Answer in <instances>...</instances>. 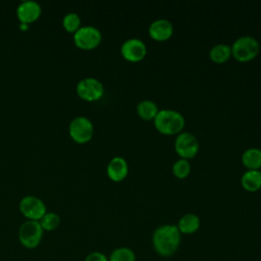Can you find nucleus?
I'll return each instance as SVG.
<instances>
[{"instance_id": "f3484780", "label": "nucleus", "mask_w": 261, "mask_h": 261, "mask_svg": "<svg viewBox=\"0 0 261 261\" xmlns=\"http://www.w3.org/2000/svg\"><path fill=\"white\" fill-rule=\"evenodd\" d=\"M137 111H138V114L140 115V117H142L143 119H146V120H150V119L155 118V116L159 110L154 101L145 99V100H142L139 102V104L137 105Z\"/></svg>"}, {"instance_id": "7ed1b4c3", "label": "nucleus", "mask_w": 261, "mask_h": 261, "mask_svg": "<svg viewBox=\"0 0 261 261\" xmlns=\"http://www.w3.org/2000/svg\"><path fill=\"white\" fill-rule=\"evenodd\" d=\"M231 48L232 56L239 61H249L255 58L259 52V43L252 36H242L238 38Z\"/></svg>"}, {"instance_id": "9d476101", "label": "nucleus", "mask_w": 261, "mask_h": 261, "mask_svg": "<svg viewBox=\"0 0 261 261\" xmlns=\"http://www.w3.org/2000/svg\"><path fill=\"white\" fill-rule=\"evenodd\" d=\"M120 51L121 55L126 60L137 62L145 57L147 53V47L142 40L137 38H130L122 43Z\"/></svg>"}, {"instance_id": "0eeeda50", "label": "nucleus", "mask_w": 261, "mask_h": 261, "mask_svg": "<svg viewBox=\"0 0 261 261\" xmlns=\"http://www.w3.org/2000/svg\"><path fill=\"white\" fill-rule=\"evenodd\" d=\"M76 93L83 100L93 102L103 96L104 87L102 83L95 77H85L77 83Z\"/></svg>"}, {"instance_id": "ddd939ff", "label": "nucleus", "mask_w": 261, "mask_h": 261, "mask_svg": "<svg viewBox=\"0 0 261 261\" xmlns=\"http://www.w3.org/2000/svg\"><path fill=\"white\" fill-rule=\"evenodd\" d=\"M107 175L114 181L122 180L128 172V165L123 157L115 156L107 164Z\"/></svg>"}, {"instance_id": "412c9836", "label": "nucleus", "mask_w": 261, "mask_h": 261, "mask_svg": "<svg viewBox=\"0 0 261 261\" xmlns=\"http://www.w3.org/2000/svg\"><path fill=\"white\" fill-rule=\"evenodd\" d=\"M62 25L66 32L74 34L81 28V18L79 14L74 12L65 14L62 19Z\"/></svg>"}, {"instance_id": "5701e85b", "label": "nucleus", "mask_w": 261, "mask_h": 261, "mask_svg": "<svg viewBox=\"0 0 261 261\" xmlns=\"http://www.w3.org/2000/svg\"><path fill=\"white\" fill-rule=\"evenodd\" d=\"M85 261H108V257L101 252H92L87 255Z\"/></svg>"}, {"instance_id": "f8f14e48", "label": "nucleus", "mask_w": 261, "mask_h": 261, "mask_svg": "<svg viewBox=\"0 0 261 261\" xmlns=\"http://www.w3.org/2000/svg\"><path fill=\"white\" fill-rule=\"evenodd\" d=\"M173 33L172 23L166 18H158L151 22L149 27V35L157 41H165L171 37Z\"/></svg>"}, {"instance_id": "b1692460", "label": "nucleus", "mask_w": 261, "mask_h": 261, "mask_svg": "<svg viewBox=\"0 0 261 261\" xmlns=\"http://www.w3.org/2000/svg\"><path fill=\"white\" fill-rule=\"evenodd\" d=\"M260 171H261V170H260Z\"/></svg>"}, {"instance_id": "9b49d317", "label": "nucleus", "mask_w": 261, "mask_h": 261, "mask_svg": "<svg viewBox=\"0 0 261 261\" xmlns=\"http://www.w3.org/2000/svg\"><path fill=\"white\" fill-rule=\"evenodd\" d=\"M42 12V8L38 2L23 1L16 8V15L20 23L29 24L36 21Z\"/></svg>"}, {"instance_id": "f257e3e1", "label": "nucleus", "mask_w": 261, "mask_h": 261, "mask_svg": "<svg viewBox=\"0 0 261 261\" xmlns=\"http://www.w3.org/2000/svg\"><path fill=\"white\" fill-rule=\"evenodd\" d=\"M181 233L175 224H162L152 236V245L155 252L161 257H171L179 248Z\"/></svg>"}, {"instance_id": "dca6fc26", "label": "nucleus", "mask_w": 261, "mask_h": 261, "mask_svg": "<svg viewBox=\"0 0 261 261\" xmlns=\"http://www.w3.org/2000/svg\"><path fill=\"white\" fill-rule=\"evenodd\" d=\"M242 162L248 169H258L261 167V149L251 147L244 151Z\"/></svg>"}, {"instance_id": "423d86ee", "label": "nucleus", "mask_w": 261, "mask_h": 261, "mask_svg": "<svg viewBox=\"0 0 261 261\" xmlns=\"http://www.w3.org/2000/svg\"><path fill=\"white\" fill-rule=\"evenodd\" d=\"M70 138L79 144H85L89 142L94 134V125L92 121L86 116L74 117L68 127Z\"/></svg>"}, {"instance_id": "2eb2a0df", "label": "nucleus", "mask_w": 261, "mask_h": 261, "mask_svg": "<svg viewBox=\"0 0 261 261\" xmlns=\"http://www.w3.org/2000/svg\"><path fill=\"white\" fill-rule=\"evenodd\" d=\"M242 186L248 191H257L261 188V171L258 169H248L241 177Z\"/></svg>"}, {"instance_id": "6e6552de", "label": "nucleus", "mask_w": 261, "mask_h": 261, "mask_svg": "<svg viewBox=\"0 0 261 261\" xmlns=\"http://www.w3.org/2000/svg\"><path fill=\"white\" fill-rule=\"evenodd\" d=\"M19 210L28 220L40 221L46 214L44 202L36 196H25L19 202Z\"/></svg>"}, {"instance_id": "4468645a", "label": "nucleus", "mask_w": 261, "mask_h": 261, "mask_svg": "<svg viewBox=\"0 0 261 261\" xmlns=\"http://www.w3.org/2000/svg\"><path fill=\"white\" fill-rule=\"evenodd\" d=\"M176 226L180 233H184V234L194 233L200 227V218L198 215L194 213H186L179 218Z\"/></svg>"}, {"instance_id": "4be33fe9", "label": "nucleus", "mask_w": 261, "mask_h": 261, "mask_svg": "<svg viewBox=\"0 0 261 261\" xmlns=\"http://www.w3.org/2000/svg\"><path fill=\"white\" fill-rule=\"evenodd\" d=\"M191 171V164L188 159L179 158L172 165V172L175 176L179 178H184L189 175Z\"/></svg>"}, {"instance_id": "6ab92c4d", "label": "nucleus", "mask_w": 261, "mask_h": 261, "mask_svg": "<svg viewBox=\"0 0 261 261\" xmlns=\"http://www.w3.org/2000/svg\"><path fill=\"white\" fill-rule=\"evenodd\" d=\"M108 261H136V254L130 248L119 247L111 252Z\"/></svg>"}, {"instance_id": "1a4fd4ad", "label": "nucleus", "mask_w": 261, "mask_h": 261, "mask_svg": "<svg viewBox=\"0 0 261 261\" xmlns=\"http://www.w3.org/2000/svg\"><path fill=\"white\" fill-rule=\"evenodd\" d=\"M174 148L181 158H192L198 153L199 141L192 133L180 132L174 141Z\"/></svg>"}, {"instance_id": "39448f33", "label": "nucleus", "mask_w": 261, "mask_h": 261, "mask_svg": "<svg viewBox=\"0 0 261 261\" xmlns=\"http://www.w3.org/2000/svg\"><path fill=\"white\" fill-rule=\"evenodd\" d=\"M102 40L101 32L93 25L81 27L73 34V42L75 46L83 50H92L96 48Z\"/></svg>"}, {"instance_id": "f03ea898", "label": "nucleus", "mask_w": 261, "mask_h": 261, "mask_svg": "<svg viewBox=\"0 0 261 261\" xmlns=\"http://www.w3.org/2000/svg\"><path fill=\"white\" fill-rule=\"evenodd\" d=\"M155 127L162 134L174 135L180 133L185 126L184 115L173 109H161L154 118Z\"/></svg>"}, {"instance_id": "20e7f679", "label": "nucleus", "mask_w": 261, "mask_h": 261, "mask_svg": "<svg viewBox=\"0 0 261 261\" xmlns=\"http://www.w3.org/2000/svg\"><path fill=\"white\" fill-rule=\"evenodd\" d=\"M43 232L44 230L39 221L27 220L19 227L18 239L24 248L35 249L41 243Z\"/></svg>"}, {"instance_id": "aec40b11", "label": "nucleus", "mask_w": 261, "mask_h": 261, "mask_svg": "<svg viewBox=\"0 0 261 261\" xmlns=\"http://www.w3.org/2000/svg\"><path fill=\"white\" fill-rule=\"evenodd\" d=\"M43 230L52 231L60 224V217L54 212H46V214L39 221Z\"/></svg>"}, {"instance_id": "a211bd4d", "label": "nucleus", "mask_w": 261, "mask_h": 261, "mask_svg": "<svg viewBox=\"0 0 261 261\" xmlns=\"http://www.w3.org/2000/svg\"><path fill=\"white\" fill-rule=\"evenodd\" d=\"M231 55V48L227 44L219 43L214 45L210 51H209V56L210 58L217 63H221L226 61Z\"/></svg>"}]
</instances>
